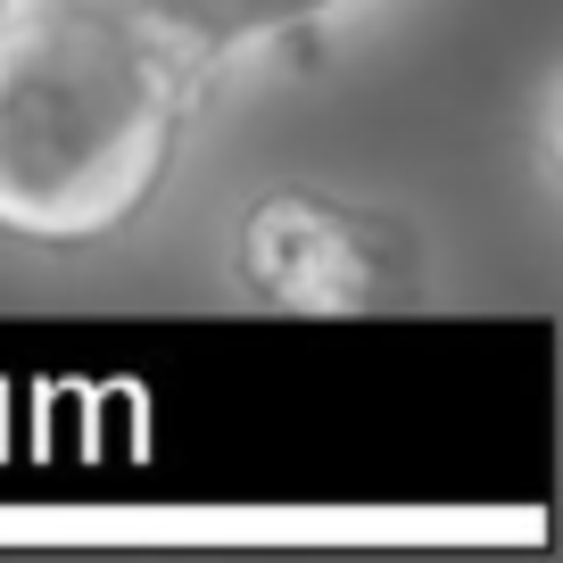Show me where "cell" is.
Instances as JSON below:
<instances>
[{
	"instance_id": "2",
	"label": "cell",
	"mask_w": 563,
	"mask_h": 563,
	"mask_svg": "<svg viewBox=\"0 0 563 563\" xmlns=\"http://www.w3.org/2000/svg\"><path fill=\"white\" fill-rule=\"evenodd\" d=\"M232 274L249 299L290 316H365L415 290V241L389 216L323 191H265L241 216Z\"/></svg>"
},
{
	"instance_id": "1",
	"label": "cell",
	"mask_w": 563,
	"mask_h": 563,
	"mask_svg": "<svg viewBox=\"0 0 563 563\" xmlns=\"http://www.w3.org/2000/svg\"><path fill=\"white\" fill-rule=\"evenodd\" d=\"M216 58L166 0H0V232L100 249L175 183Z\"/></svg>"
},
{
	"instance_id": "3",
	"label": "cell",
	"mask_w": 563,
	"mask_h": 563,
	"mask_svg": "<svg viewBox=\"0 0 563 563\" xmlns=\"http://www.w3.org/2000/svg\"><path fill=\"white\" fill-rule=\"evenodd\" d=\"M183 18V34L224 67V58L257 51V42H282V51H307L323 25L349 9V0H166Z\"/></svg>"
}]
</instances>
